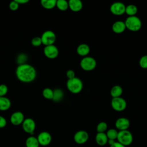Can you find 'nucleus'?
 I'll use <instances>...</instances> for the list:
<instances>
[{
	"mask_svg": "<svg viewBox=\"0 0 147 147\" xmlns=\"http://www.w3.org/2000/svg\"><path fill=\"white\" fill-rule=\"evenodd\" d=\"M66 76L68 78V79H71L75 78V73L72 69H69L66 72Z\"/></svg>",
	"mask_w": 147,
	"mask_h": 147,
	"instance_id": "72a5a7b5",
	"label": "nucleus"
},
{
	"mask_svg": "<svg viewBox=\"0 0 147 147\" xmlns=\"http://www.w3.org/2000/svg\"><path fill=\"white\" fill-rule=\"evenodd\" d=\"M26 56L25 54H21L18 56L17 58V63H19V65L24 64V62L25 61L26 59Z\"/></svg>",
	"mask_w": 147,
	"mask_h": 147,
	"instance_id": "473e14b6",
	"label": "nucleus"
},
{
	"mask_svg": "<svg viewBox=\"0 0 147 147\" xmlns=\"http://www.w3.org/2000/svg\"><path fill=\"white\" fill-rule=\"evenodd\" d=\"M11 106L10 100L6 96H0V110L6 111Z\"/></svg>",
	"mask_w": 147,
	"mask_h": 147,
	"instance_id": "6ab92c4d",
	"label": "nucleus"
},
{
	"mask_svg": "<svg viewBox=\"0 0 147 147\" xmlns=\"http://www.w3.org/2000/svg\"><path fill=\"white\" fill-rule=\"evenodd\" d=\"M24 119V115L21 111H16L13 113L10 117L11 123L16 126L22 124Z\"/></svg>",
	"mask_w": 147,
	"mask_h": 147,
	"instance_id": "4468645a",
	"label": "nucleus"
},
{
	"mask_svg": "<svg viewBox=\"0 0 147 147\" xmlns=\"http://www.w3.org/2000/svg\"><path fill=\"white\" fill-rule=\"evenodd\" d=\"M22 126L26 133L33 134L36 128V123L33 119L28 118L24 119L22 123Z\"/></svg>",
	"mask_w": 147,
	"mask_h": 147,
	"instance_id": "1a4fd4ad",
	"label": "nucleus"
},
{
	"mask_svg": "<svg viewBox=\"0 0 147 147\" xmlns=\"http://www.w3.org/2000/svg\"><path fill=\"white\" fill-rule=\"evenodd\" d=\"M41 6L46 9H52L56 5V0H41Z\"/></svg>",
	"mask_w": 147,
	"mask_h": 147,
	"instance_id": "4be33fe9",
	"label": "nucleus"
},
{
	"mask_svg": "<svg viewBox=\"0 0 147 147\" xmlns=\"http://www.w3.org/2000/svg\"><path fill=\"white\" fill-rule=\"evenodd\" d=\"M126 6L121 2H116L112 3L110 10L111 13L115 16H121L125 13Z\"/></svg>",
	"mask_w": 147,
	"mask_h": 147,
	"instance_id": "6e6552de",
	"label": "nucleus"
},
{
	"mask_svg": "<svg viewBox=\"0 0 147 147\" xmlns=\"http://www.w3.org/2000/svg\"><path fill=\"white\" fill-rule=\"evenodd\" d=\"M44 53L49 59H55L59 55V49L55 45L45 46L44 49Z\"/></svg>",
	"mask_w": 147,
	"mask_h": 147,
	"instance_id": "9d476101",
	"label": "nucleus"
},
{
	"mask_svg": "<svg viewBox=\"0 0 147 147\" xmlns=\"http://www.w3.org/2000/svg\"><path fill=\"white\" fill-rule=\"evenodd\" d=\"M126 29V26L125 22L121 21H115L112 25L113 31L117 34H120L123 33Z\"/></svg>",
	"mask_w": 147,
	"mask_h": 147,
	"instance_id": "dca6fc26",
	"label": "nucleus"
},
{
	"mask_svg": "<svg viewBox=\"0 0 147 147\" xmlns=\"http://www.w3.org/2000/svg\"><path fill=\"white\" fill-rule=\"evenodd\" d=\"M125 24L126 28L133 32L139 30L142 26L141 20L136 16H129L125 20Z\"/></svg>",
	"mask_w": 147,
	"mask_h": 147,
	"instance_id": "7ed1b4c3",
	"label": "nucleus"
},
{
	"mask_svg": "<svg viewBox=\"0 0 147 147\" xmlns=\"http://www.w3.org/2000/svg\"><path fill=\"white\" fill-rule=\"evenodd\" d=\"M19 5H20L14 0V1H11L9 3V8L12 11H16L18 9Z\"/></svg>",
	"mask_w": 147,
	"mask_h": 147,
	"instance_id": "2f4dec72",
	"label": "nucleus"
},
{
	"mask_svg": "<svg viewBox=\"0 0 147 147\" xmlns=\"http://www.w3.org/2000/svg\"><path fill=\"white\" fill-rule=\"evenodd\" d=\"M111 106L112 108L117 111H123L127 106L126 101L121 97L113 98L111 101Z\"/></svg>",
	"mask_w": 147,
	"mask_h": 147,
	"instance_id": "0eeeda50",
	"label": "nucleus"
},
{
	"mask_svg": "<svg viewBox=\"0 0 147 147\" xmlns=\"http://www.w3.org/2000/svg\"><path fill=\"white\" fill-rule=\"evenodd\" d=\"M137 7L136 5L133 4L128 5L127 6H126L125 9V13L129 16H136V14L137 13Z\"/></svg>",
	"mask_w": 147,
	"mask_h": 147,
	"instance_id": "5701e85b",
	"label": "nucleus"
},
{
	"mask_svg": "<svg viewBox=\"0 0 147 147\" xmlns=\"http://www.w3.org/2000/svg\"><path fill=\"white\" fill-rule=\"evenodd\" d=\"M76 51L79 56L86 57L90 53V48L86 44H81L78 45Z\"/></svg>",
	"mask_w": 147,
	"mask_h": 147,
	"instance_id": "f3484780",
	"label": "nucleus"
},
{
	"mask_svg": "<svg viewBox=\"0 0 147 147\" xmlns=\"http://www.w3.org/2000/svg\"><path fill=\"white\" fill-rule=\"evenodd\" d=\"M8 91V88L4 84H0V96H5Z\"/></svg>",
	"mask_w": 147,
	"mask_h": 147,
	"instance_id": "7c9ffc66",
	"label": "nucleus"
},
{
	"mask_svg": "<svg viewBox=\"0 0 147 147\" xmlns=\"http://www.w3.org/2000/svg\"><path fill=\"white\" fill-rule=\"evenodd\" d=\"M80 65L83 70L90 71L95 68L96 66V61L92 57L86 56L81 60Z\"/></svg>",
	"mask_w": 147,
	"mask_h": 147,
	"instance_id": "39448f33",
	"label": "nucleus"
},
{
	"mask_svg": "<svg viewBox=\"0 0 147 147\" xmlns=\"http://www.w3.org/2000/svg\"><path fill=\"white\" fill-rule=\"evenodd\" d=\"M68 6L72 11L77 12L82 10L83 3L80 0H69L68 1Z\"/></svg>",
	"mask_w": 147,
	"mask_h": 147,
	"instance_id": "2eb2a0df",
	"label": "nucleus"
},
{
	"mask_svg": "<svg viewBox=\"0 0 147 147\" xmlns=\"http://www.w3.org/2000/svg\"><path fill=\"white\" fill-rule=\"evenodd\" d=\"M42 96L47 99H52L53 97V91L50 88H45L42 91Z\"/></svg>",
	"mask_w": 147,
	"mask_h": 147,
	"instance_id": "bb28decb",
	"label": "nucleus"
},
{
	"mask_svg": "<svg viewBox=\"0 0 147 147\" xmlns=\"http://www.w3.org/2000/svg\"><path fill=\"white\" fill-rule=\"evenodd\" d=\"M7 124L6 119L2 116L0 115V128H3L6 126Z\"/></svg>",
	"mask_w": 147,
	"mask_h": 147,
	"instance_id": "f704fd0d",
	"label": "nucleus"
},
{
	"mask_svg": "<svg viewBox=\"0 0 147 147\" xmlns=\"http://www.w3.org/2000/svg\"><path fill=\"white\" fill-rule=\"evenodd\" d=\"M16 74L20 81L23 83H30L35 80L37 72L32 65L24 63L18 65Z\"/></svg>",
	"mask_w": 147,
	"mask_h": 147,
	"instance_id": "f257e3e1",
	"label": "nucleus"
},
{
	"mask_svg": "<svg viewBox=\"0 0 147 147\" xmlns=\"http://www.w3.org/2000/svg\"><path fill=\"white\" fill-rule=\"evenodd\" d=\"M37 138L39 144L42 146H47L49 145L52 141V136L51 134L47 131L41 132Z\"/></svg>",
	"mask_w": 147,
	"mask_h": 147,
	"instance_id": "f8f14e48",
	"label": "nucleus"
},
{
	"mask_svg": "<svg viewBox=\"0 0 147 147\" xmlns=\"http://www.w3.org/2000/svg\"><path fill=\"white\" fill-rule=\"evenodd\" d=\"M63 91L60 88H57L53 91V97L52 99L55 102H59L63 99Z\"/></svg>",
	"mask_w": 147,
	"mask_h": 147,
	"instance_id": "393cba45",
	"label": "nucleus"
},
{
	"mask_svg": "<svg viewBox=\"0 0 147 147\" xmlns=\"http://www.w3.org/2000/svg\"><path fill=\"white\" fill-rule=\"evenodd\" d=\"M66 85L68 90L73 94L79 93L82 90L83 87L82 81L77 77L68 79Z\"/></svg>",
	"mask_w": 147,
	"mask_h": 147,
	"instance_id": "f03ea898",
	"label": "nucleus"
},
{
	"mask_svg": "<svg viewBox=\"0 0 147 147\" xmlns=\"http://www.w3.org/2000/svg\"><path fill=\"white\" fill-rule=\"evenodd\" d=\"M42 44L45 46L53 45L56 40L55 33L52 30H46L41 37Z\"/></svg>",
	"mask_w": 147,
	"mask_h": 147,
	"instance_id": "423d86ee",
	"label": "nucleus"
},
{
	"mask_svg": "<svg viewBox=\"0 0 147 147\" xmlns=\"http://www.w3.org/2000/svg\"><path fill=\"white\" fill-rule=\"evenodd\" d=\"M57 7L61 11H65L69 7L68 2L65 0H57L56 1Z\"/></svg>",
	"mask_w": 147,
	"mask_h": 147,
	"instance_id": "b1692460",
	"label": "nucleus"
},
{
	"mask_svg": "<svg viewBox=\"0 0 147 147\" xmlns=\"http://www.w3.org/2000/svg\"><path fill=\"white\" fill-rule=\"evenodd\" d=\"M89 138L88 133L85 130H79L75 133L74 136V141L78 144H83L86 142Z\"/></svg>",
	"mask_w": 147,
	"mask_h": 147,
	"instance_id": "9b49d317",
	"label": "nucleus"
},
{
	"mask_svg": "<svg viewBox=\"0 0 147 147\" xmlns=\"http://www.w3.org/2000/svg\"><path fill=\"white\" fill-rule=\"evenodd\" d=\"M117 139L118 142L126 146L130 145L132 143L133 137L130 131L128 130H125L118 131Z\"/></svg>",
	"mask_w": 147,
	"mask_h": 147,
	"instance_id": "20e7f679",
	"label": "nucleus"
},
{
	"mask_svg": "<svg viewBox=\"0 0 147 147\" xmlns=\"http://www.w3.org/2000/svg\"><path fill=\"white\" fill-rule=\"evenodd\" d=\"M31 42H32V45H33L34 47H39V46H40L42 44V41H41V37L36 36V37H33L32 40Z\"/></svg>",
	"mask_w": 147,
	"mask_h": 147,
	"instance_id": "c756f323",
	"label": "nucleus"
},
{
	"mask_svg": "<svg viewBox=\"0 0 147 147\" xmlns=\"http://www.w3.org/2000/svg\"><path fill=\"white\" fill-rule=\"evenodd\" d=\"M107 129V124L105 122H99L96 126V131L98 133H105Z\"/></svg>",
	"mask_w": 147,
	"mask_h": 147,
	"instance_id": "cd10ccee",
	"label": "nucleus"
},
{
	"mask_svg": "<svg viewBox=\"0 0 147 147\" xmlns=\"http://www.w3.org/2000/svg\"><path fill=\"white\" fill-rule=\"evenodd\" d=\"M139 65L144 69L147 68V55H144L140 58L139 60Z\"/></svg>",
	"mask_w": 147,
	"mask_h": 147,
	"instance_id": "c85d7f7f",
	"label": "nucleus"
},
{
	"mask_svg": "<svg viewBox=\"0 0 147 147\" xmlns=\"http://www.w3.org/2000/svg\"><path fill=\"white\" fill-rule=\"evenodd\" d=\"M110 147H126V146L118 141L117 142L114 141L112 144L110 145Z\"/></svg>",
	"mask_w": 147,
	"mask_h": 147,
	"instance_id": "c9c22d12",
	"label": "nucleus"
},
{
	"mask_svg": "<svg viewBox=\"0 0 147 147\" xmlns=\"http://www.w3.org/2000/svg\"><path fill=\"white\" fill-rule=\"evenodd\" d=\"M118 131L115 129H109L106 134L108 138V140H115L117 138Z\"/></svg>",
	"mask_w": 147,
	"mask_h": 147,
	"instance_id": "a878e982",
	"label": "nucleus"
},
{
	"mask_svg": "<svg viewBox=\"0 0 147 147\" xmlns=\"http://www.w3.org/2000/svg\"><path fill=\"white\" fill-rule=\"evenodd\" d=\"M115 126V127L119 131L127 130L130 126V121L126 118L121 117L116 120Z\"/></svg>",
	"mask_w": 147,
	"mask_h": 147,
	"instance_id": "ddd939ff",
	"label": "nucleus"
},
{
	"mask_svg": "<svg viewBox=\"0 0 147 147\" xmlns=\"http://www.w3.org/2000/svg\"><path fill=\"white\" fill-rule=\"evenodd\" d=\"M122 88L118 85H115L113 86L110 90V95L112 96V98L121 97V95L122 94Z\"/></svg>",
	"mask_w": 147,
	"mask_h": 147,
	"instance_id": "aec40b11",
	"label": "nucleus"
},
{
	"mask_svg": "<svg viewBox=\"0 0 147 147\" xmlns=\"http://www.w3.org/2000/svg\"><path fill=\"white\" fill-rule=\"evenodd\" d=\"M19 5L20 4H25L29 2L28 0H15Z\"/></svg>",
	"mask_w": 147,
	"mask_h": 147,
	"instance_id": "e433bc0d",
	"label": "nucleus"
},
{
	"mask_svg": "<svg viewBox=\"0 0 147 147\" xmlns=\"http://www.w3.org/2000/svg\"><path fill=\"white\" fill-rule=\"evenodd\" d=\"M26 147H39V142L36 137L34 136L29 137L25 142Z\"/></svg>",
	"mask_w": 147,
	"mask_h": 147,
	"instance_id": "412c9836",
	"label": "nucleus"
},
{
	"mask_svg": "<svg viewBox=\"0 0 147 147\" xmlns=\"http://www.w3.org/2000/svg\"><path fill=\"white\" fill-rule=\"evenodd\" d=\"M108 138L105 133H97L95 136V141L98 145L104 146L108 142Z\"/></svg>",
	"mask_w": 147,
	"mask_h": 147,
	"instance_id": "a211bd4d",
	"label": "nucleus"
}]
</instances>
